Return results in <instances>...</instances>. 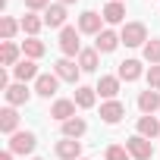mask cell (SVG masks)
I'll list each match as a JSON object with an SVG mask.
<instances>
[{
    "mask_svg": "<svg viewBox=\"0 0 160 160\" xmlns=\"http://www.w3.org/2000/svg\"><path fill=\"white\" fill-rule=\"evenodd\" d=\"M119 38H122L126 47H144L148 44V25L144 22H126L122 32H119Z\"/></svg>",
    "mask_w": 160,
    "mask_h": 160,
    "instance_id": "cell-1",
    "label": "cell"
},
{
    "mask_svg": "<svg viewBox=\"0 0 160 160\" xmlns=\"http://www.w3.org/2000/svg\"><path fill=\"white\" fill-rule=\"evenodd\" d=\"M78 28H72V25H66L63 32H60V50H63V57H78L82 53V41H78Z\"/></svg>",
    "mask_w": 160,
    "mask_h": 160,
    "instance_id": "cell-2",
    "label": "cell"
},
{
    "mask_svg": "<svg viewBox=\"0 0 160 160\" xmlns=\"http://www.w3.org/2000/svg\"><path fill=\"white\" fill-rule=\"evenodd\" d=\"M126 151H129L135 160H151V157H154V144H151V138H144V135H132V138L126 141Z\"/></svg>",
    "mask_w": 160,
    "mask_h": 160,
    "instance_id": "cell-3",
    "label": "cell"
},
{
    "mask_svg": "<svg viewBox=\"0 0 160 160\" xmlns=\"http://www.w3.org/2000/svg\"><path fill=\"white\" fill-rule=\"evenodd\" d=\"M78 72H82V66H75L69 57H63V60L53 63V75L60 78V82H72V85H75V82H78Z\"/></svg>",
    "mask_w": 160,
    "mask_h": 160,
    "instance_id": "cell-4",
    "label": "cell"
},
{
    "mask_svg": "<svg viewBox=\"0 0 160 160\" xmlns=\"http://www.w3.org/2000/svg\"><path fill=\"white\" fill-rule=\"evenodd\" d=\"M57 157L60 160H82V141L78 138H60L57 141Z\"/></svg>",
    "mask_w": 160,
    "mask_h": 160,
    "instance_id": "cell-5",
    "label": "cell"
},
{
    "mask_svg": "<svg viewBox=\"0 0 160 160\" xmlns=\"http://www.w3.org/2000/svg\"><path fill=\"white\" fill-rule=\"evenodd\" d=\"M35 144H38L35 132H16V135L10 138V151H13V154H32Z\"/></svg>",
    "mask_w": 160,
    "mask_h": 160,
    "instance_id": "cell-6",
    "label": "cell"
},
{
    "mask_svg": "<svg viewBox=\"0 0 160 160\" xmlns=\"http://www.w3.org/2000/svg\"><path fill=\"white\" fill-rule=\"evenodd\" d=\"M101 13H94V10H88V13H82V16H78V32H82V35H101L104 28H101Z\"/></svg>",
    "mask_w": 160,
    "mask_h": 160,
    "instance_id": "cell-7",
    "label": "cell"
},
{
    "mask_svg": "<svg viewBox=\"0 0 160 160\" xmlns=\"http://www.w3.org/2000/svg\"><path fill=\"white\" fill-rule=\"evenodd\" d=\"M57 88H60V78L50 75V72H41V75L35 78V94H41V98H53Z\"/></svg>",
    "mask_w": 160,
    "mask_h": 160,
    "instance_id": "cell-8",
    "label": "cell"
},
{
    "mask_svg": "<svg viewBox=\"0 0 160 160\" xmlns=\"http://www.w3.org/2000/svg\"><path fill=\"white\" fill-rule=\"evenodd\" d=\"M44 25H50V28H66V7L63 3H50L47 10H44Z\"/></svg>",
    "mask_w": 160,
    "mask_h": 160,
    "instance_id": "cell-9",
    "label": "cell"
},
{
    "mask_svg": "<svg viewBox=\"0 0 160 160\" xmlns=\"http://www.w3.org/2000/svg\"><path fill=\"white\" fill-rule=\"evenodd\" d=\"M3 94H7V104H10V107H22V104H28V98H32V91H28V85H25V82L10 85Z\"/></svg>",
    "mask_w": 160,
    "mask_h": 160,
    "instance_id": "cell-10",
    "label": "cell"
},
{
    "mask_svg": "<svg viewBox=\"0 0 160 160\" xmlns=\"http://www.w3.org/2000/svg\"><path fill=\"white\" fill-rule=\"evenodd\" d=\"M116 44H122V38H119L113 28H104V32L98 35V41H94L98 53H113V50H116Z\"/></svg>",
    "mask_w": 160,
    "mask_h": 160,
    "instance_id": "cell-11",
    "label": "cell"
},
{
    "mask_svg": "<svg viewBox=\"0 0 160 160\" xmlns=\"http://www.w3.org/2000/svg\"><path fill=\"white\" fill-rule=\"evenodd\" d=\"M138 110H141L144 116L157 113V110H160V91H154V88L141 91V94H138Z\"/></svg>",
    "mask_w": 160,
    "mask_h": 160,
    "instance_id": "cell-12",
    "label": "cell"
},
{
    "mask_svg": "<svg viewBox=\"0 0 160 160\" xmlns=\"http://www.w3.org/2000/svg\"><path fill=\"white\" fill-rule=\"evenodd\" d=\"M116 75H119V82H138L141 78V60H122Z\"/></svg>",
    "mask_w": 160,
    "mask_h": 160,
    "instance_id": "cell-13",
    "label": "cell"
},
{
    "mask_svg": "<svg viewBox=\"0 0 160 160\" xmlns=\"http://www.w3.org/2000/svg\"><path fill=\"white\" fill-rule=\"evenodd\" d=\"M94 91L101 98H107V101H116V94H119V75H101V82H98Z\"/></svg>",
    "mask_w": 160,
    "mask_h": 160,
    "instance_id": "cell-14",
    "label": "cell"
},
{
    "mask_svg": "<svg viewBox=\"0 0 160 160\" xmlns=\"http://www.w3.org/2000/svg\"><path fill=\"white\" fill-rule=\"evenodd\" d=\"M50 116H53V119H60V122L72 119V116H75V101H69V98H60V101H53V107H50Z\"/></svg>",
    "mask_w": 160,
    "mask_h": 160,
    "instance_id": "cell-15",
    "label": "cell"
},
{
    "mask_svg": "<svg viewBox=\"0 0 160 160\" xmlns=\"http://www.w3.org/2000/svg\"><path fill=\"white\" fill-rule=\"evenodd\" d=\"M122 116H126V107H122L119 101H107V104H101V119H104V122L116 126Z\"/></svg>",
    "mask_w": 160,
    "mask_h": 160,
    "instance_id": "cell-16",
    "label": "cell"
},
{
    "mask_svg": "<svg viewBox=\"0 0 160 160\" xmlns=\"http://www.w3.org/2000/svg\"><path fill=\"white\" fill-rule=\"evenodd\" d=\"M16 129H19L16 107H3V110H0V132H3V135H16Z\"/></svg>",
    "mask_w": 160,
    "mask_h": 160,
    "instance_id": "cell-17",
    "label": "cell"
},
{
    "mask_svg": "<svg viewBox=\"0 0 160 160\" xmlns=\"http://www.w3.org/2000/svg\"><path fill=\"white\" fill-rule=\"evenodd\" d=\"M104 22H110V25H119L122 19H126V3H122V0H110V3L104 7Z\"/></svg>",
    "mask_w": 160,
    "mask_h": 160,
    "instance_id": "cell-18",
    "label": "cell"
},
{
    "mask_svg": "<svg viewBox=\"0 0 160 160\" xmlns=\"http://www.w3.org/2000/svg\"><path fill=\"white\" fill-rule=\"evenodd\" d=\"M13 75H16V82H32V78H38L41 72H38V66H35V60H22L19 66H13Z\"/></svg>",
    "mask_w": 160,
    "mask_h": 160,
    "instance_id": "cell-19",
    "label": "cell"
},
{
    "mask_svg": "<svg viewBox=\"0 0 160 160\" xmlns=\"http://www.w3.org/2000/svg\"><path fill=\"white\" fill-rule=\"evenodd\" d=\"M85 132H88V122L82 116H72V119L63 122V138H82Z\"/></svg>",
    "mask_w": 160,
    "mask_h": 160,
    "instance_id": "cell-20",
    "label": "cell"
},
{
    "mask_svg": "<svg viewBox=\"0 0 160 160\" xmlns=\"http://www.w3.org/2000/svg\"><path fill=\"white\" fill-rule=\"evenodd\" d=\"M19 53H22V47H19V44L3 41V47H0V63H3V66H19V63H22V60H19Z\"/></svg>",
    "mask_w": 160,
    "mask_h": 160,
    "instance_id": "cell-21",
    "label": "cell"
},
{
    "mask_svg": "<svg viewBox=\"0 0 160 160\" xmlns=\"http://www.w3.org/2000/svg\"><path fill=\"white\" fill-rule=\"evenodd\" d=\"M44 41H38V38H25L22 41V53H25V60H41L44 57Z\"/></svg>",
    "mask_w": 160,
    "mask_h": 160,
    "instance_id": "cell-22",
    "label": "cell"
},
{
    "mask_svg": "<svg viewBox=\"0 0 160 160\" xmlns=\"http://www.w3.org/2000/svg\"><path fill=\"white\" fill-rule=\"evenodd\" d=\"M94 98H98V91H94V88H85V85H82V88H75V98H72V101H75V107L88 110V107H94Z\"/></svg>",
    "mask_w": 160,
    "mask_h": 160,
    "instance_id": "cell-23",
    "label": "cell"
},
{
    "mask_svg": "<svg viewBox=\"0 0 160 160\" xmlns=\"http://www.w3.org/2000/svg\"><path fill=\"white\" fill-rule=\"evenodd\" d=\"M138 135H144V138H157V135H160V122H157L154 116H141V119H138Z\"/></svg>",
    "mask_w": 160,
    "mask_h": 160,
    "instance_id": "cell-24",
    "label": "cell"
},
{
    "mask_svg": "<svg viewBox=\"0 0 160 160\" xmlns=\"http://www.w3.org/2000/svg\"><path fill=\"white\" fill-rule=\"evenodd\" d=\"M78 66H82V72H94L98 69V47H88L78 53Z\"/></svg>",
    "mask_w": 160,
    "mask_h": 160,
    "instance_id": "cell-25",
    "label": "cell"
},
{
    "mask_svg": "<svg viewBox=\"0 0 160 160\" xmlns=\"http://www.w3.org/2000/svg\"><path fill=\"white\" fill-rule=\"evenodd\" d=\"M41 25H44V19H41V16H35V13H28V16H22V32H25L28 38H38V32H41Z\"/></svg>",
    "mask_w": 160,
    "mask_h": 160,
    "instance_id": "cell-26",
    "label": "cell"
},
{
    "mask_svg": "<svg viewBox=\"0 0 160 160\" xmlns=\"http://www.w3.org/2000/svg\"><path fill=\"white\" fill-rule=\"evenodd\" d=\"M22 28V22H16L13 16H3L0 19V35H3V41H13V35Z\"/></svg>",
    "mask_w": 160,
    "mask_h": 160,
    "instance_id": "cell-27",
    "label": "cell"
},
{
    "mask_svg": "<svg viewBox=\"0 0 160 160\" xmlns=\"http://www.w3.org/2000/svg\"><path fill=\"white\" fill-rule=\"evenodd\" d=\"M144 60H148L151 66H157V63H160V41H154V38H151V41L144 44Z\"/></svg>",
    "mask_w": 160,
    "mask_h": 160,
    "instance_id": "cell-28",
    "label": "cell"
},
{
    "mask_svg": "<svg viewBox=\"0 0 160 160\" xmlns=\"http://www.w3.org/2000/svg\"><path fill=\"white\" fill-rule=\"evenodd\" d=\"M107 160H132V154H129L122 144H110V148H107Z\"/></svg>",
    "mask_w": 160,
    "mask_h": 160,
    "instance_id": "cell-29",
    "label": "cell"
},
{
    "mask_svg": "<svg viewBox=\"0 0 160 160\" xmlns=\"http://www.w3.org/2000/svg\"><path fill=\"white\" fill-rule=\"evenodd\" d=\"M148 85H151L154 91H160V63L148 69Z\"/></svg>",
    "mask_w": 160,
    "mask_h": 160,
    "instance_id": "cell-30",
    "label": "cell"
},
{
    "mask_svg": "<svg viewBox=\"0 0 160 160\" xmlns=\"http://www.w3.org/2000/svg\"><path fill=\"white\" fill-rule=\"evenodd\" d=\"M47 7H50V0H25V10H32V13L47 10Z\"/></svg>",
    "mask_w": 160,
    "mask_h": 160,
    "instance_id": "cell-31",
    "label": "cell"
},
{
    "mask_svg": "<svg viewBox=\"0 0 160 160\" xmlns=\"http://www.w3.org/2000/svg\"><path fill=\"white\" fill-rule=\"evenodd\" d=\"M0 160H13V151H3V154H0Z\"/></svg>",
    "mask_w": 160,
    "mask_h": 160,
    "instance_id": "cell-32",
    "label": "cell"
},
{
    "mask_svg": "<svg viewBox=\"0 0 160 160\" xmlns=\"http://www.w3.org/2000/svg\"><path fill=\"white\" fill-rule=\"evenodd\" d=\"M57 3H63V7H69V3H75V0H57Z\"/></svg>",
    "mask_w": 160,
    "mask_h": 160,
    "instance_id": "cell-33",
    "label": "cell"
},
{
    "mask_svg": "<svg viewBox=\"0 0 160 160\" xmlns=\"http://www.w3.org/2000/svg\"><path fill=\"white\" fill-rule=\"evenodd\" d=\"M32 160H41V157H32Z\"/></svg>",
    "mask_w": 160,
    "mask_h": 160,
    "instance_id": "cell-34",
    "label": "cell"
},
{
    "mask_svg": "<svg viewBox=\"0 0 160 160\" xmlns=\"http://www.w3.org/2000/svg\"><path fill=\"white\" fill-rule=\"evenodd\" d=\"M82 160H85V157H82Z\"/></svg>",
    "mask_w": 160,
    "mask_h": 160,
    "instance_id": "cell-35",
    "label": "cell"
}]
</instances>
